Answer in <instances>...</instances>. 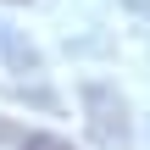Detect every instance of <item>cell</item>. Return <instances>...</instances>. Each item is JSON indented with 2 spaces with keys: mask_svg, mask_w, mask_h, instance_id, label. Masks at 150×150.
Segmentation results:
<instances>
[{
  "mask_svg": "<svg viewBox=\"0 0 150 150\" xmlns=\"http://www.w3.org/2000/svg\"><path fill=\"white\" fill-rule=\"evenodd\" d=\"M22 150H72V145H67V139H56V134H33Z\"/></svg>",
  "mask_w": 150,
  "mask_h": 150,
  "instance_id": "obj_1",
  "label": "cell"
}]
</instances>
